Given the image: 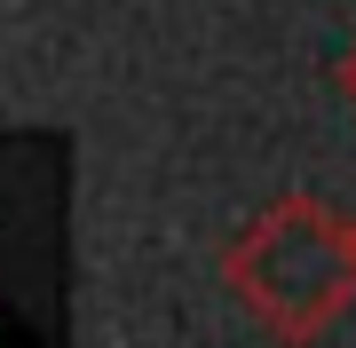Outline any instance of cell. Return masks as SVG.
<instances>
[{
    "mask_svg": "<svg viewBox=\"0 0 356 348\" xmlns=\"http://www.w3.org/2000/svg\"><path fill=\"white\" fill-rule=\"evenodd\" d=\"M348 285H356L348 238L309 206H277L238 245V293L277 333H325V317L348 301Z\"/></svg>",
    "mask_w": 356,
    "mask_h": 348,
    "instance_id": "cell-1",
    "label": "cell"
}]
</instances>
